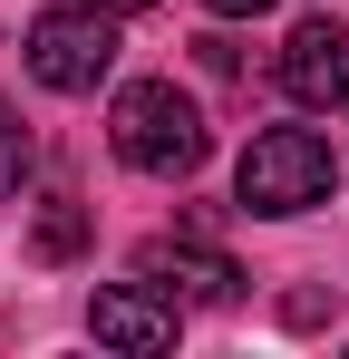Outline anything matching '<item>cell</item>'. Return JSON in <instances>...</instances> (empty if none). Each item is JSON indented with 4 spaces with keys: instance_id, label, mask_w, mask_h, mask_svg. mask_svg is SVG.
Returning a JSON list of instances; mask_svg holds the SVG:
<instances>
[{
    "instance_id": "1",
    "label": "cell",
    "mask_w": 349,
    "mask_h": 359,
    "mask_svg": "<svg viewBox=\"0 0 349 359\" xmlns=\"http://www.w3.org/2000/svg\"><path fill=\"white\" fill-rule=\"evenodd\" d=\"M107 136H116V156L136 165V175H165V184H184L194 165H204V107L174 88V78H136V88H116V117H107Z\"/></svg>"
},
{
    "instance_id": "2",
    "label": "cell",
    "mask_w": 349,
    "mask_h": 359,
    "mask_svg": "<svg viewBox=\"0 0 349 359\" xmlns=\"http://www.w3.org/2000/svg\"><path fill=\"white\" fill-rule=\"evenodd\" d=\"M330 184H340V156H330V136H310V126H262L252 146H242V214H310V204H330Z\"/></svg>"
},
{
    "instance_id": "3",
    "label": "cell",
    "mask_w": 349,
    "mask_h": 359,
    "mask_svg": "<svg viewBox=\"0 0 349 359\" xmlns=\"http://www.w3.org/2000/svg\"><path fill=\"white\" fill-rule=\"evenodd\" d=\"M107 68H116V20H107V10L68 0V10H39V20H29V78H39V88L88 97Z\"/></svg>"
},
{
    "instance_id": "4",
    "label": "cell",
    "mask_w": 349,
    "mask_h": 359,
    "mask_svg": "<svg viewBox=\"0 0 349 359\" xmlns=\"http://www.w3.org/2000/svg\"><path fill=\"white\" fill-rule=\"evenodd\" d=\"M282 97L291 107H349V29L340 20H301L282 39Z\"/></svg>"
},
{
    "instance_id": "5",
    "label": "cell",
    "mask_w": 349,
    "mask_h": 359,
    "mask_svg": "<svg viewBox=\"0 0 349 359\" xmlns=\"http://www.w3.org/2000/svg\"><path fill=\"white\" fill-rule=\"evenodd\" d=\"M136 282H156V292H174V301H204V311L242 301V272H233L214 243H146V252H136Z\"/></svg>"
},
{
    "instance_id": "6",
    "label": "cell",
    "mask_w": 349,
    "mask_h": 359,
    "mask_svg": "<svg viewBox=\"0 0 349 359\" xmlns=\"http://www.w3.org/2000/svg\"><path fill=\"white\" fill-rule=\"evenodd\" d=\"M88 330H97L107 350H174V292H156V282H116V292L88 301Z\"/></svg>"
},
{
    "instance_id": "7",
    "label": "cell",
    "mask_w": 349,
    "mask_h": 359,
    "mask_svg": "<svg viewBox=\"0 0 349 359\" xmlns=\"http://www.w3.org/2000/svg\"><path fill=\"white\" fill-rule=\"evenodd\" d=\"M29 252H39V262H78V252H88V204H78V194H49L39 224H29Z\"/></svg>"
},
{
    "instance_id": "8",
    "label": "cell",
    "mask_w": 349,
    "mask_h": 359,
    "mask_svg": "<svg viewBox=\"0 0 349 359\" xmlns=\"http://www.w3.org/2000/svg\"><path fill=\"white\" fill-rule=\"evenodd\" d=\"M20 184H29V126H20V107L0 97V204H10Z\"/></svg>"
},
{
    "instance_id": "9",
    "label": "cell",
    "mask_w": 349,
    "mask_h": 359,
    "mask_svg": "<svg viewBox=\"0 0 349 359\" xmlns=\"http://www.w3.org/2000/svg\"><path fill=\"white\" fill-rule=\"evenodd\" d=\"M204 10H214V20H262L272 0H204Z\"/></svg>"
},
{
    "instance_id": "10",
    "label": "cell",
    "mask_w": 349,
    "mask_h": 359,
    "mask_svg": "<svg viewBox=\"0 0 349 359\" xmlns=\"http://www.w3.org/2000/svg\"><path fill=\"white\" fill-rule=\"evenodd\" d=\"M88 10H107V20H136V10H156V0H88Z\"/></svg>"
}]
</instances>
